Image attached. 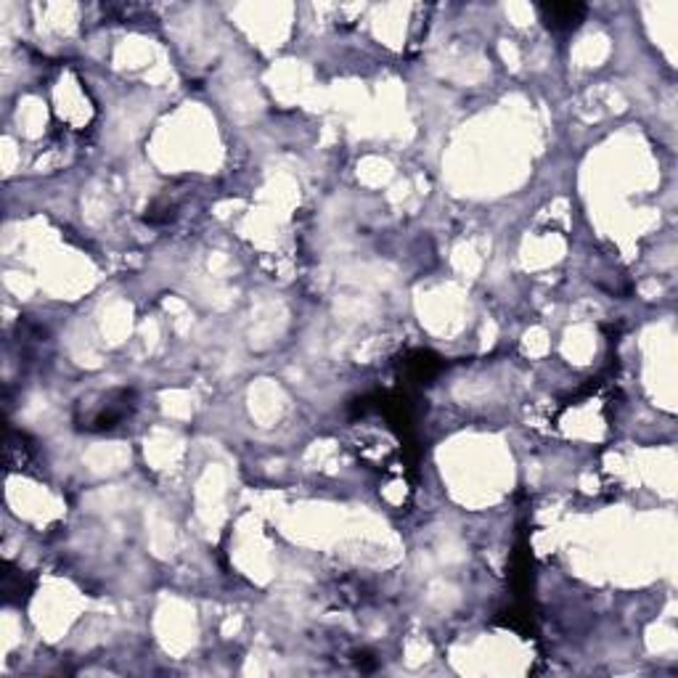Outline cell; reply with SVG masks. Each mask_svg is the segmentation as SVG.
Here are the masks:
<instances>
[{
    "mask_svg": "<svg viewBox=\"0 0 678 678\" xmlns=\"http://www.w3.org/2000/svg\"><path fill=\"white\" fill-rule=\"evenodd\" d=\"M546 11V19H548V24L554 22V24H578V19H580V14H583V8L580 6H548V8H544Z\"/></svg>",
    "mask_w": 678,
    "mask_h": 678,
    "instance_id": "obj_1",
    "label": "cell"
}]
</instances>
